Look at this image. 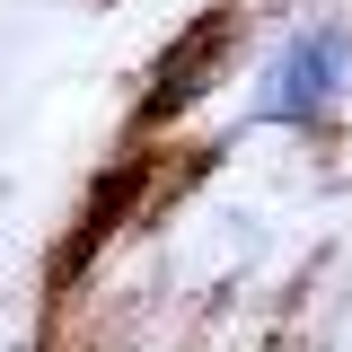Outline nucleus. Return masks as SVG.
<instances>
[{"label":"nucleus","mask_w":352,"mask_h":352,"mask_svg":"<svg viewBox=\"0 0 352 352\" xmlns=\"http://www.w3.org/2000/svg\"><path fill=\"white\" fill-rule=\"evenodd\" d=\"M344 62H352V36H344V27H300V36L264 62L256 124H317V115H335Z\"/></svg>","instance_id":"obj_1"}]
</instances>
